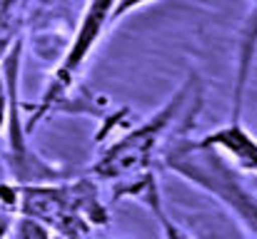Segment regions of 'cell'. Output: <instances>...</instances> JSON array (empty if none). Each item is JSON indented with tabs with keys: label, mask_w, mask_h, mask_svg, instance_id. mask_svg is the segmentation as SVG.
I'll list each match as a JSON object with an SVG mask.
<instances>
[{
	"label": "cell",
	"mask_w": 257,
	"mask_h": 239,
	"mask_svg": "<svg viewBox=\"0 0 257 239\" xmlns=\"http://www.w3.org/2000/svg\"><path fill=\"white\" fill-rule=\"evenodd\" d=\"M202 105V82L195 73L182 82V87L170 100L148 120H143L138 127L110 142L100 157L92 162L90 177L95 182H105L112 189V197H133L143 199L155 179V155L158 147L165 142L172 127L180 122V117L197 112Z\"/></svg>",
	"instance_id": "1"
},
{
	"label": "cell",
	"mask_w": 257,
	"mask_h": 239,
	"mask_svg": "<svg viewBox=\"0 0 257 239\" xmlns=\"http://www.w3.org/2000/svg\"><path fill=\"white\" fill-rule=\"evenodd\" d=\"M13 207L15 214L60 239H83L87 232L110 222L97 182L90 177L53 184H13Z\"/></svg>",
	"instance_id": "2"
},
{
	"label": "cell",
	"mask_w": 257,
	"mask_h": 239,
	"mask_svg": "<svg viewBox=\"0 0 257 239\" xmlns=\"http://www.w3.org/2000/svg\"><path fill=\"white\" fill-rule=\"evenodd\" d=\"M165 167L217 197L257 239V197L217 152L205 150L192 140H180L165 152Z\"/></svg>",
	"instance_id": "3"
},
{
	"label": "cell",
	"mask_w": 257,
	"mask_h": 239,
	"mask_svg": "<svg viewBox=\"0 0 257 239\" xmlns=\"http://www.w3.org/2000/svg\"><path fill=\"white\" fill-rule=\"evenodd\" d=\"M117 0H90L78 20V28L68 43V50L63 53L55 73L50 75V82L40 97V102L35 105L30 122L35 125L38 120H43L50 110H55L68 92L73 90L78 75L83 73V68L87 65V58L92 55V50L97 48L100 38L105 35V30L112 25V10H115Z\"/></svg>",
	"instance_id": "4"
},
{
	"label": "cell",
	"mask_w": 257,
	"mask_h": 239,
	"mask_svg": "<svg viewBox=\"0 0 257 239\" xmlns=\"http://www.w3.org/2000/svg\"><path fill=\"white\" fill-rule=\"evenodd\" d=\"M197 145L217 152L232 169L257 177V137L242 125V120H230L197 140Z\"/></svg>",
	"instance_id": "5"
},
{
	"label": "cell",
	"mask_w": 257,
	"mask_h": 239,
	"mask_svg": "<svg viewBox=\"0 0 257 239\" xmlns=\"http://www.w3.org/2000/svg\"><path fill=\"white\" fill-rule=\"evenodd\" d=\"M257 58V0H252L240 35H237V53H235V80H232V112L230 120H242L245 95L252 80V68Z\"/></svg>",
	"instance_id": "6"
},
{
	"label": "cell",
	"mask_w": 257,
	"mask_h": 239,
	"mask_svg": "<svg viewBox=\"0 0 257 239\" xmlns=\"http://www.w3.org/2000/svg\"><path fill=\"white\" fill-rule=\"evenodd\" d=\"M140 202H145V204L150 207V212L155 214V219H158V224H160V232H163V239H195V237H190V232H185L177 222H172L170 214L165 212L160 184H153Z\"/></svg>",
	"instance_id": "7"
},
{
	"label": "cell",
	"mask_w": 257,
	"mask_h": 239,
	"mask_svg": "<svg viewBox=\"0 0 257 239\" xmlns=\"http://www.w3.org/2000/svg\"><path fill=\"white\" fill-rule=\"evenodd\" d=\"M13 239H50V234H48L40 224H35V222L20 217L18 224H15V237Z\"/></svg>",
	"instance_id": "8"
},
{
	"label": "cell",
	"mask_w": 257,
	"mask_h": 239,
	"mask_svg": "<svg viewBox=\"0 0 257 239\" xmlns=\"http://www.w3.org/2000/svg\"><path fill=\"white\" fill-rule=\"evenodd\" d=\"M15 224V209L0 197V239H8Z\"/></svg>",
	"instance_id": "9"
},
{
	"label": "cell",
	"mask_w": 257,
	"mask_h": 239,
	"mask_svg": "<svg viewBox=\"0 0 257 239\" xmlns=\"http://www.w3.org/2000/svg\"><path fill=\"white\" fill-rule=\"evenodd\" d=\"M148 3H155V0H117V3H115V10H112V23H117L120 18H125V15L133 13V10L145 8Z\"/></svg>",
	"instance_id": "10"
},
{
	"label": "cell",
	"mask_w": 257,
	"mask_h": 239,
	"mask_svg": "<svg viewBox=\"0 0 257 239\" xmlns=\"http://www.w3.org/2000/svg\"><path fill=\"white\" fill-rule=\"evenodd\" d=\"M8 110H10V90H8V82L0 78V132L8 122Z\"/></svg>",
	"instance_id": "11"
},
{
	"label": "cell",
	"mask_w": 257,
	"mask_h": 239,
	"mask_svg": "<svg viewBox=\"0 0 257 239\" xmlns=\"http://www.w3.org/2000/svg\"><path fill=\"white\" fill-rule=\"evenodd\" d=\"M200 237L202 239H232V237H225V234H217V232H210V229L200 232Z\"/></svg>",
	"instance_id": "12"
}]
</instances>
